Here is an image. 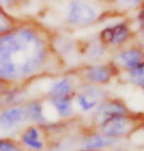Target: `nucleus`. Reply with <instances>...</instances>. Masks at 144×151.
<instances>
[{
	"label": "nucleus",
	"mask_w": 144,
	"mask_h": 151,
	"mask_svg": "<svg viewBox=\"0 0 144 151\" xmlns=\"http://www.w3.org/2000/svg\"><path fill=\"white\" fill-rule=\"evenodd\" d=\"M42 1H44V0H42Z\"/></svg>",
	"instance_id": "obj_26"
},
{
	"label": "nucleus",
	"mask_w": 144,
	"mask_h": 151,
	"mask_svg": "<svg viewBox=\"0 0 144 151\" xmlns=\"http://www.w3.org/2000/svg\"><path fill=\"white\" fill-rule=\"evenodd\" d=\"M50 30L36 19H25L11 32L0 36V78L25 83L52 74L61 62L50 47Z\"/></svg>",
	"instance_id": "obj_1"
},
{
	"label": "nucleus",
	"mask_w": 144,
	"mask_h": 151,
	"mask_svg": "<svg viewBox=\"0 0 144 151\" xmlns=\"http://www.w3.org/2000/svg\"><path fill=\"white\" fill-rule=\"evenodd\" d=\"M84 75L89 84H104L111 79L112 70L103 65L90 66L85 70Z\"/></svg>",
	"instance_id": "obj_12"
},
{
	"label": "nucleus",
	"mask_w": 144,
	"mask_h": 151,
	"mask_svg": "<svg viewBox=\"0 0 144 151\" xmlns=\"http://www.w3.org/2000/svg\"><path fill=\"white\" fill-rule=\"evenodd\" d=\"M96 18L92 6L84 0H71L67 6L66 21L75 27H84L91 24Z\"/></svg>",
	"instance_id": "obj_4"
},
{
	"label": "nucleus",
	"mask_w": 144,
	"mask_h": 151,
	"mask_svg": "<svg viewBox=\"0 0 144 151\" xmlns=\"http://www.w3.org/2000/svg\"><path fill=\"white\" fill-rule=\"evenodd\" d=\"M76 86L73 78L70 76H61L55 78L48 85L43 99L75 97Z\"/></svg>",
	"instance_id": "obj_7"
},
{
	"label": "nucleus",
	"mask_w": 144,
	"mask_h": 151,
	"mask_svg": "<svg viewBox=\"0 0 144 151\" xmlns=\"http://www.w3.org/2000/svg\"><path fill=\"white\" fill-rule=\"evenodd\" d=\"M118 1L124 7H133L138 4L141 0H118Z\"/></svg>",
	"instance_id": "obj_22"
},
{
	"label": "nucleus",
	"mask_w": 144,
	"mask_h": 151,
	"mask_svg": "<svg viewBox=\"0 0 144 151\" xmlns=\"http://www.w3.org/2000/svg\"><path fill=\"white\" fill-rule=\"evenodd\" d=\"M138 128L139 126L136 118L132 116L129 113L115 115L105 119L99 124L100 133L114 139L129 137Z\"/></svg>",
	"instance_id": "obj_2"
},
{
	"label": "nucleus",
	"mask_w": 144,
	"mask_h": 151,
	"mask_svg": "<svg viewBox=\"0 0 144 151\" xmlns=\"http://www.w3.org/2000/svg\"><path fill=\"white\" fill-rule=\"evenodd\" d=\"M0 151H25V150L18 139H15L10 137H0Z\"/></svg>",
	"instance_id": "obj_15"
},
{
	"label": "nucleus",
	"mask_w": 144,
	"mask_h": 151,
	"mask_svg": "<svg viewBox=\"0 0 144 151\" xmlns=\"http://www.w3.org/2000/svg\"><path fill=\"white\" fill-rule=\"evenodd\" d=\"M117 139L107 137L101 133L91 134L88 136L84 137L81 139L79 148L85 150H95L97 151L104 147H108L116 143Z\"/></svg>",
	"instance_id": "obj_11"
},
{
	"label": "nucleus",
	"mask_w": 144,
	"mask_h": 151,
	"mask_svg": "<svg viewBox=\"0 0 144 151\" xmlns=\"http://www.w3.org/2000/svg\"><path fill=\"white\" fill-rule=\"evenodd\" d=\"M28 1L30 0H0V5L13 14V12L19 11L25 7Z\"/></svg>",
	"instance_id": "obj_16"
},
{
	"label": "nucleus",
	"mask_w": 144,
	"mask_h": 151,
	"mask_svg": "<svg viewBox=\"0 0 144 151\" xmlns=\"http://www.w3.org/2000/svg\"><path fill=\"white\" fill-rule=\"evenodd\" d=\"M100 38H101L102 42H104V43H110V42H112V41H113V38H114V30H113V28H106V29H104L101 32Z\"/></svg>",
	"instance_id": "obj_21"
},
{
	"label": "nucleus",
	"mask_w": 144,
	"mask_h": 151,
	"mask_svg": "<svg viewBox=\"0 0 144 151\" xmlns=\"http://www.w3.org/2000/svg\"><path fill=\"white\" fill-rule=\"evenodd\" d=\"M15 84H17V83H14V82L8 81V80L0 78V98L4 97Z\"/></svg>",
	"instance_id": "obj_20"
},
{
	"label": "nucleus",
	"mask_w": 144,
	"mask_h": 151,
	"mask_svg": "<svg viewBox=\"0 0 144 151\" xmlns=\"http://www.w3.org/2000/svg\"><path fill=\"white\" fill-rule=\"evenodd\" d=\"M28 123V117L24 104L6 105L0 109V131L3 133L16 132Z\"/></svg>",
	"instance_id": "obj_3"
},
{
	"label": "nucleus",
	"mask_w": 144,
	"mask_h": 151,
	"mask_svg": "<svg viewBox=\"0 0 144 151\" xmlns=\"http://www.w3.org/2000/svg\"><path fill=\"white\" fill-rule=\"evenodd\" d=\"M4 106H6L4 99H3V98H0V109H1L2 107H4Z\"/></svg>",
	"instance_id": "obj_23"
},
{
	"label": "nucleus",
	"mask_w": 144,
	"mask_h": 151,
	"mask_svg": "<svg viewBox=\"0 0 144 151\" xmlns=\"http://www.w3.org/2000/svg\"><path fill=\"white\" fill-rule=\"evenodd\" d=\"M119 59L124 63V65L129 70L144 66V53L140 50H127L120 54Z\"/></svg>",
	"instance_id": "obj_14"
},
{
	"label": "nucleus",
	"mask_w": 144,
	"mask_h": 151,
	"mask_svg": "<svg viewBox=\"0 0 144 151\" xmlns=\"http://www.w3.org/2000/svg\"><path fill=\"white\" fill-rule=\"evenodd\" d=\"M28 117V124L45 125L48 119L45 113V101L42 98H31L24 102Z\"/></svg>",
	"instance_id": "obj_9"
},
{
	"label": "nucleus",
	"mask_w": 144,
	"mask_h": 151,
	"mask_svg": "<svg viewBox=\"0 0 144 151\" xmlns=\"http://www.w3.org/2000/svg\"><path fill=\"white\" fill-rule=\"evenodd\" d=\"M129 78L133 84L139 87H144V66L137 67L129 70Z\"/></svg>",
	"instance_id": "obj_18"
},
{
	"label": "nucleus",
	"mask_w": 144,
	"mask_h": 151,
	"mask_svg": "<svg viewBox=\"0 0 144 151\" xmlns=\"http://www.w3.org/2000/svg\"><path fill=\"white\" fill-rule=\"evenodd\" d=\"M102 54H103V49L98 44L91 45L90 48L87 50V57L90 60H97L98 58L101 57Z\"/></svg>",
	"instance_id": "obj_19"
},
{
	"label": "nucleus",
	"mask_w": 144,
	"mask_h": 151,
	"mask_svg": "<svg viewBox=\"0 0 144 151\" xmlns=\"http://www.w3.org/2000/svg\"><path fill=\"white\" fill-rule=\"evenodd\" d=\"M18 140L24 150L28 151H45L48 143L47 137L42 127L33 124L23 128Z\"/></svg>",
	"instance_id": "obj_5"
},
{
	"label": "nucleus",
	"mask_w": 144,
	"mask_h": 151,
	"mask_svg": "<svg viewBox=\"0 0 144 151\" xmlns=\"http://www.w3.org/2000/svg\"><path fill=\"white\" fill-rule=\"evenodd\" d=\"M75 97H64V98H53L44 99L45 101L55 111V114L62 120H68L75 114L73 101Z\"/></svg>",
	"instance_id": "obj_10"
},
{
	"label": "nucleus",
	"mask_w": 144,
	"mask_h": 151,
	"mask_svg": "<svg viewBox=\"0 0 144 151\" xmlns=\"http://www.w3.org/2000/svg\"><path fill=\"white\" fill-rule=\"evenodd\" d=\"M73 99L81 111L89 112L103 101V93L94 85L85 84L82 85L78 93H76Z\"/></svg>",
	"instance_id": "obj_6"
},
{
	"label": "nucleus",
	"mask_w": 144,
	"mask_h": 151,
	"mask_svg": "<svg viewBox=\"0 0 144 151\" xmlns=\"http://www.w3.org/2000/svg\"><path fill=\"white\" fill-rule=\"evenodd\" d=\"M127 113H129V111L123 101H116V99L106 101L100 102L95 107L93 112V120L96 124L99 125L101 122H103L105 119L109 117Z\"/></svg>",
	"instance_id": "obj_8"
},
{
	"label": "nucleus",
	"mask_w": 144,
	"mask_h": 151,
	"mask_svg": "<svg viewBox=\"0 0 144 151\" xmlns=\"http://www.w3.org/2000/svg\"><path fill=\"white\" fill-rule=\"evenodd\" d=\"M140 21H141V24H142V28H143V30H144V11H143V13L141 14V19H140Z\"/></svg>",
	"instance_id": "obj_24"
},
{
	"label": "nucleus",
	"mask_w": 144,
	"mask_h": 151,
	"mask_svg": "<svg viewBox=\"0 0 144 151\" xmlns=\"http://www.w3.org/2000/svg\"><path fill=\"white\" fill-rule=\"evenodd\" d=\"M114 38L112 42L115 44H121L123 43L124 40L129 36V30H127V27L123 24L116 25L114 28Z\"/></svg>",
	"instance_id": "obj_17"
},
{
	"label": "nucleus",
	"mask_w": 144,
	"mask_h": 151,
	"mask_svg": "<svg viewBox=\"0 0 144 151\" xmlns=\"http://www.w3.org/2000/svg\"><path fill=\"white\" fill-rule=\"evenodd\" d=\"M24 20L25 18H19L13 15L0 5V36L11 32L17 28Z\"/></svg>",
	"instance_id": "obj_13"
},
{
	"label": "nucleus",
	"mask_w": 144,
	"mask_h": 151,
	"mask_svg": "<svg viewBox=\"0 0 144 151\" xmlns=\"http://www.w3.org/2000/svg\"><path fill=\"white\" fill-rule=\"evenodd\" d=\"M79 151H95V150H85V149H79Z\"/></svg>",
	"instance_id": "obj_25"
}]
</instances>
